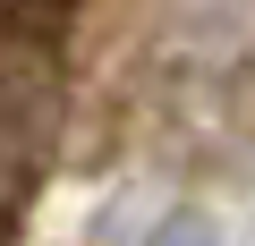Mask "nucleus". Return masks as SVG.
Masks as SVG:
<instances>
[{
	"label": "nucleus",
	"instance_id": "nucleus-2",
	"mask_svg": "<svg viewBox=\"0 0 255 246\" xmlns=\"http://www.w3.org/2000/svg\"><path fill=\"white\" fill-rule=\"evenodd\" d=\"M145 246H221V221L187 204V212H170V221H153V238H145Z\"/></svg>",
	"mask_w": 255,
	"mask_h": 246
},
{
	"label": "nucleus",
	"instance_id": "nucleus-1",
	"mask_svg": "<svg viewBox=\"0 0 255 246\" xmlns=\"http://www.w3.org/2000/svg\"><path fill=\"white\" fill-rule=\"evenodd\" d=\"M68 43L0 26V246H17V229L34 221L51 162H60V128H68Z\"/></svg>",
	"mask_w": 255,
	"mask_h": 246
}]
</instances>
